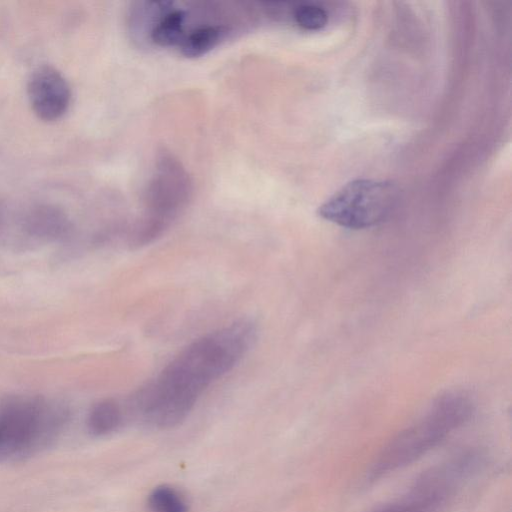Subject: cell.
<instances>
[{
  "label": "cell",
  "mask_w": 512,
  "mask_h": 512,
  "mask_svg": "<svg viewBox=\"0 0 512 512\" xmlns=\"http://www.w3.org/2000/svg\"><path fill=\"white\" fill-rule=\"evenodd\" d=\"M256 337L254 321H234L191 343L153 384L167 400L193 409L206 388L240 362Z\"/></svg>",
  "instance_id": "1"
},
{
  "label": "cell",
  "mask_w": 512,
  "mask_h": 512,
  "mask_svg": "<svg viewBox=\"0 0 512 512\" xmlns=\"http://www.w3.org/2000/svg\"><path fill=\"white\" fill-rule=\"evenodd\" d=\"M473 411V401L463 391L440 395L415 422L385 445L373 461L367 480L375 481L417 461L466 424Z\"/></svg>",
  "instance_id": "2"
},
{
  "label": "cell",
  "mask_w": 512,
  "mask_h": 512,
  "mask_svg": "<svg viewBox=\"0 0 512 512\" xmlns=\"http://www.w3.org/2000/svg\"><path fill=\"white\" fill-rule=\"evenodd\" d=\"M397 201V189L387 181L355 179L318 208V215L338 226L360 230L383 222Z\"/></svg>",
  "instance_id": "3"
},
{
  "label": "cell",
  "mask_w": 512,
  "mask_h": 512,
  "mask_svg": "<svg viewBox=\"0 0 512 512\" xmlns=\"http://www.w3.org/2000/svg\"><path fill=\"white\" fill-rule=\"evenodd\" d=\"M61 422V413L41 399L7 400L0 406V455H17L38 448L52 437Z\"/></svg>",
  "instance_id": "4"
},
{
  "label": "cell",
  "mask_w": 512,
  "mask_h": 512,
  "mask_svg": "<svg viewBox=\"0 0 512 512\" xmlns=\"http://www.w3.org/2000/svg\"><path fill=\"white\" fill-rule=\"evenodd\" d=\"M476 465L473 454H461L426 471L405 495L372 512H443Z\"/></svg>",
  "instance_id": "5"
},
{
  "label": "cell",
  "mask_w": 512,
  "mask_h": 512,
  "mask_svg": "<svg viewBox=\"0 0 512 512\" xmlns=\"http://www.w3.org/2000/svg\"><path fill=\"white\" fill-rule=\"evenodd\" d=\"M164 160L149 191L150 215L135 234L137 245L147 244L159 236L188 199L189 184L184 171L171 159Z\"/></svg>",
  "instance_id": "6"
},
{
  "label": "cell",
  "mask_w": 512,
  "mask_h": 512,
  "mask_svg": "<svg viewBox=\"0 0 512 512\" xmlns=\"http://www.w3.org/2000/svg\"><path fill=\"white\" fill-rule=\"evenodd\" d=\"M27 91L32 110L44 121L61 118L69 108V84L53 67L43 66L36 69L29 79Z\"/></svg>",
  "instance_id": "7"
},
{
  "label": "cell",
  "mask_w": 512,
  "mask_h": 512,
  "mask_svg": "<svg viewBox=\"0 0 512 512\" xmlns=\"http://www.w3.org/2000/svg\"><path fill=\"white\" fill-rule=\"evenodd\" d=\"M70 229L66 214L51 205L32 208L24 218V230L28 236L42 242H53L64 238Z\"/></svg>",
  "instance_id": "8"
},
{
  "label": "cell",
  "mask_w": 512,
  "mask_h": 512,
  "mask_svg": "<svg viewBox=\"0 0 512 512\" xmlns=\"http://www.w3.org/2000/svg\"><path fill=\"white\" fill-rule=\"evenodd\" d=\"M123 412L117 402L106 399L96 403L87 417L89 431L96 436L108 435L121 425Z\"/></svg>",
  "instance_id": "9"
},
{
  "label": "cell",
  "mask_w": 512,
  "mask_h": 512,
  "mask_svg": "<svg viewBox=\"0 0 512 512\" xmlns=\"http://www.w3.org/2000/svg\"><path fill=\"white\" fill-rule=\"evenodd\" d=\"M227 29L223 26H203L183 37L180 43L181 53L189 58L200 57L215 48Z\"/></svg>",
  "instance_id": "10"
},
{
  "label": "cell",
  "mask_w": 512,
  "mask_h": 512,
  "mask_svg": "<svg viewBox=\"0 0 512 512\" xmlns=\"http://www.w3.org/2000/svg\"><path fill=\"white\" fill-rule=\"evenodd\" d=\"M185 18L186 14L181 10L166 12L151 30L152 41L162 47L181 43Z\"/></svg>",
  "instance_id": "11"
},
{
  "label": "cell",
  "mask_w": 512,
  "mask_h": 512,
  "mask_svg": "<svg viewBox=\"0 0 512 512\" xmlns=\"http://www.w3.org/2000/svg\"><path fill=\"white\" fill-rule=\"evenodd\" d=\"M151 512H188V506L182 494L169 485L155 487L148 497Z\"/></svg>",
  "instance_id": "12"
},
{
  "label": "cell",
  "mask_w": 512,
  "mask_h": 512,
  "mask_svg": "<svg viewBox=\"0 0 512 512\" xmlns=\"http://www.w3.org/2000/svg\"><path fill=\"white\" fill-rule=\"evenodd\" d=\"M293 18L298 26L309 31L320 30L328 23L326 10L313 3H302L296 6Z\"/></svg>",
  "instance_id": "13"
},
{
  "label": "cell",
  "mask_w": 512,
  "mask_h": 512,
  "mask_svg": "<svg viewBox=\"0 0 512 512\" xmlns=\"http://www.w3.org/2000/svg\"><path fill=\"white\" fill-rule=\"evenodd\" d=\"M3 222H4V211H3V208L0 204V232H1V229L3 227Z\"/></svg>",
  "instance_id": "14"
}]
</instances>
